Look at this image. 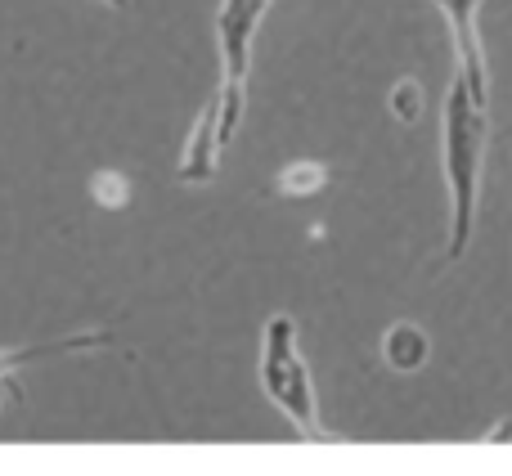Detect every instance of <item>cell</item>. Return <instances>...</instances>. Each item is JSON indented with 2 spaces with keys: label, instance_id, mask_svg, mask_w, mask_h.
Returning a JSON list of instances; mask_svg holds the SVG:
<instances>
[{
  "label": "cell",
  "instance_id": "obj_1",
  "mask_svg": "<svg viewBox=\"0 0 512 476\" xmlns=\"http://www.w3.org/2000/svg\"><path fill=\"white\" fill-rule=\"evenodd\" d=\"M486 135H490V108L468 95L459 72H450L441 108V162H445V189H450V247L445 261H463L477 230V198H481V167H486Z\"/></svg>",
  "mask_w": 512,
  "mask_h": 476
},
{
  "label": "cell",
  "instance_id": "obj_2",
  "mask_svg": "<svg viewBox=\"0 0 512 476\" xmlns=\"http://www.w3.org/2000/svg\"><path fill=\"white\" fill-rule=\"evenodd\" d=\"M261 391L270 396V405L297 427V436H306V441H337V432H328L324 418H319V400H315V387H310L306 360H301L297 319L292 315H274L270 324H265Z\"/></svg>",
  "mask_w": 512,
  "mask_h": 476
},
{
  "label": "cell",
  "instance_id": "obj_3",
  "mask_svg": "<svg viewBox=\"0 0 512 476\" xmlns=\"http://www.w3.org/2000/svg\"><path fill=\"white\" fill-rule=\"evenodd\" d=\"M441 9L445 32L454 45V72L463 77L468 95L490 108V68H486V41H481V5L486 0H427Z\"/></svg>",
  "mask_w": 512,
  "mask_h": 476
},
{
  "label": "cell",
  "instance_id": "obj_4",
  "mask_svg": "<svg viewBox=\"0 0 512 476\" xmlns=\"http://www.w3.org/2000/svg\"><path fill=\"white\" fill-rule=\"evenodd\" d=\"M274 0H221L216 9V45H221V86H248L252 45L261 32V18Z\"/></svg>",
  "mask_w": 512,
  "mask_h": 476
},
{
  "label": "cell",
  "instance_id": "obj_5",
  "mask_svg": "<svg viewBox=\"0 0 512 476\" xmlns=\"http://www.w3.org/2000/svg\"><path fill=\"white\" fill-rule=\"evenodd\" d=\"M113 342L108 328H90V333H72V337H50V342H32V346H14V351H0V418L18 405V387H14V373L23 364L36 360H54V355H77V351H99V346Z\"/></svg>",
  "mask_w": 512,
  "mask_h": 476
},
{
  "label": "cell",
  "instance_id": "obj_6",
  "mask_svg": "<svg viewBox=\"0 0 512 476\" xmlns=\"http://www.w3.org/2000/svg\"><path fill=\"white\" fill-rule=\"evenodd\" d=\"M221 104H216V95L203 104V113H198L194 131H189L185 149H180V167L176 176L185 180V185H207V180H216V171H221Z\"/></svg>",
  "mask_w": 512,
  "mask_h": 476
},
{
  "label": "cell",
  "instance_id": "obj_7",
  "mask_svg": "<svg viewBox=\"0 0 512 476\" xmlns=\"http://www.w3.org/2000/svg\"><path fill=\"white\" fill-rule=\"evenodd\" d=\"M427 355H432V342H427V333L418 324H409V319L391 324L387 337H382V360H387L391 373H418L427 364Z\"/></svg>",
  "mask_w": 512,
  "mask_h": 476
},
{
  "label": "cell",
  "instance_id": "obj_8",
  "mask_svg": "<svg viewBox=\"0 0 512 476\" xmlns=\"http://www.w3.org/2000/svg\"><path fill=\"white\" fill-rule=\"evenodd\" d=\"M328 176H333V171H328L324 162H288V167L274 176V194L279 198H315L319 189L328 185Z\"/></svg>",
  "mask_w": 512,
  "mask_h": 476
},
{
  "label": "cell",
  "instance_id": "obj_9",
  "mask_svg": "<svg viewBox=\"0 0 512 476\" xmlns=\"http://www.w3.org/2000/svg\"><path fill=\"white\" fill-rule=\"evenodd\" d=\"M90 198H95L99 207H126L131 203V180L122 176V171H95L90 176Z\"/></svg>",
  "mask_w": 512,
  "mask_h": 476
},
{
  "label": "cell",
  "instance_id": "obj_10",
  "mask_svg": "<svg viewBox=\"0 0 512 476\" xmlns=\"http://www.w3.org/2000/svg\"><path fill=\"white\" fill-rule=\"evenodd\" d=\"M391 113H396V122L414 126L418 113H423V86H418L414 77H400L396 90H391Z\"/></svg>",
  "mask_w": 512,
  "mask_h": 476
},
{
  "label": "cell",
  "instance_id": "obj_11",
  "mask_svg": "<svg viewBox=\"0 0 512 476\" xmlns=\"http://www.w3.org/2000/svg\"><path fill=\"white\" fill-rule=\"evenodd\" d=\"M481 441H486V445H490V441H512V423H499L495 432H486Z\"/></svg>",
  "mask_w": 512,
  "mask_h": 476
},
{
  "label": "cell",
  "instance_id": "obj_12",
  "mask_svg": "<svg viewBox=\"0 0 512 476\" xmlns=\"http://www.w3.org/2000/svg\"><path fill=\"white\" fill-rule=\"evenodd\" d=\"M99 5H108V9H131V0H99Z\"/></svg>",
  "mask_w": 512,
  "mask_h": 476
}]
</instances>
